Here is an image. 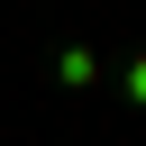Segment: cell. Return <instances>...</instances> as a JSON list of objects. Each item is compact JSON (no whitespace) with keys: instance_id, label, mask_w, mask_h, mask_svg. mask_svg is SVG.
<instances>
[{"instance_id":"1","label":"cell","mask_w":146,"mask_h":146,"mask_svg":"<svg viewBox=\"0 0 146 146\" xmlns=\"http://www.w3.org/2000/svg\"><path fill=\"white\" fill-rule=\"evenodd\" d=\"M128 91H137V100H146V64H128Z\"/></svg>"}]
</instances>
